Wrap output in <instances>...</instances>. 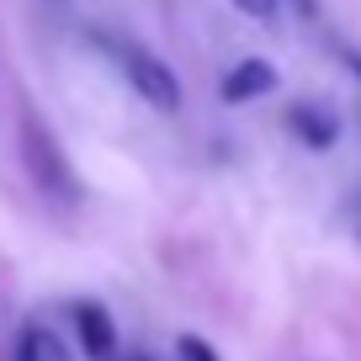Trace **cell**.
Here are the masks:
<instances>
[{
	"label": "cell",
	"mask_w": 361,
	"mask_h": 361,
	"mask_svg": "<svg viewBox=\"0 0 361 361\" xmlns=\"http://www.w3.org/2000/svg\"><path fill=\"white\" fill-rule=\"evenodd\" d=\"M96 48L112 54V64L123 69V80L144 96L149 106H159V112H180V80H176V69H170L159 54H149V48L133 43V37H112V32H96Z\"/></svg>",
	"instance_id": "1"
},
{
	"label": "cell",
	"mask_w": 361,
	"mask_h": 361,
	"mask_svg": "<svg viewBox=\"0 0 361 361\" xmlns=\"http://www.w3.org/2000/svg\"><path fill=\"white\" fill-rule=\"evenodd\" d=\"M22 159H27V176L37 180V192H48L54 202H75L80 186H75V170H69L64 149L54 144V133L43 128L37 112H22Z\"/></svg>",
	"instance_id": "2"
},
{
	"label": "cell",
	"mask_w": 361,
	"mask_h": 361,
	"mask_svg": "<svg viewBox=\"0 0 361 361\" xmlns=\"http://www.w3.org/2000/svg\"><path fill=\"white\" fill-rule=\"evenodd\" d=\"M276 64L271 59H239L234 69L224 75V85H218V96H224L228 106H245V102H255V96H271L276 90Z\"/></svg>",
	"instance_id": "3"
},
{
	"label": "cell",
	"mask_w": 361,
	"mask_h": 361,
	"mask_svg": "<svg viewBox=\"0 0 361 361\" xmlns=\"http://www.w3.org/2000/svg\"><path fill=\"white\" fill-rule=\"evenodd\" d=\"M287 128H293V138L308 144V149H329L340 138V117H335V106H324V102H293L287 106Z\"/></svg>",
	"instance_id": "4"
},
{
	"label": "cell",
	"mask_w": 361,
	"mask_h": 361,
	"mask_svg": "<svg viewBox=\"0 0 361 361\" xmlns=\"http://www.w3.org/2000/svg\"><path fill=\"white\" fill-rule=\"evenodd\" d=\"M75 329H80V350L96 361L117 356V324L102 303H75Z\"/></svg>",
	"instance_id": "5"
},
{
	"label": "cell",
	"mask_w": 361,
	"mask_h": 361,
	"mask_svg": "<svg viewBox=\"0 0 361 361\" xmlns=\"http://www.w3.org/2000/svg\"><path fill=\"white\" fill-rule=\"evenodd\" d=\"M16 361H69V350H64V340H59L54 329L32 324V329H22V345H16Z\"/></svg>",
	"instance_id": "6"
},
{
	"label": "cell",
	"mask_w": 361,
	"mask_h": 361,
	"mask_svg": "<svg viewBox=\"0 0 361 361\" xmlns=\"http://www.w3.org/2000/svg\"><path fill=\"white\" fill-rule=\"evenodd\" d=\"M176 361H224V356H218L202 335H180L176 340Z\"/></svg>",
	"instance_id": "7"
},
{
	"label": "cell",
	"mask_w": 361,
	"mask_h": 361,
	"mask_svg": "<svg viewBox=\"0 0 361 361\" xmlns=\"http://www.w3.org/2000/svg\"><path fill=\"white\" fill-rule=\"evenodd\" d=\"M234 6H239V11H245V16H255V22H271L282 0H234Z\"/></svg>",
	"instance_id": "8"
},
{
	"label": "cell",
	"mask_w": 361,
	"mask_h": 361,
	"mask_svg": "<svg viewBox=\"0 0 361 361\" xmlns=\"http://www.w3.org/2000/svg\"><path fill=\"white\" fill-rule=\"evenodd\" d=\"M340 59H345V64H350V75L361 80V54H356V48H340Z\"/></svg>",
	"instance_id": "9"
},
{
	"label": "cell",
	"mask_w": 361,
	"mask_h": 361,
	"mask_svg": "<svg viewBox=\"0 0 361 361\" xmlns=\"http://www.w3.org/2000/svg\"><path fill=\"white\" fill-rule=\"evenodd\" d=\"M350 202H356V207H350V224H356V234H361V192L350 197Z\"/></svg>",
	"instance_id": "10"
},
{
	"label": "cell",
	"mask_w": 361,
	"mask_h": 361,
	"mask_svg": "<svg viewBox=\"0 0 361 361\" xmlns=\"http://www.w3.org/2000/svg\"><path fill=\"white\" fill-rule=\"evenodd\" d=\"M133 361H149V356H133Z\"/></svg>",
	"instance_id": "11"
}]
</instances>
